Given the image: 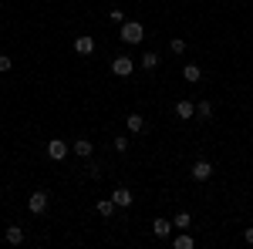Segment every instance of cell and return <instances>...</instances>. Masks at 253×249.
I'll return each mask as SVG.
<instances>
[{"label":"cell","instance_id":"1","mask_svg":"<svg viewBox=\"0 0 253 249\" xmlns=\"http://www.w3.org/2000/svg\"><path fill=\"white\" fill-rule=\"evenodd\" d=\"M118 37L125 40V44H138V40L145 37V27H142L138 20H125V24H122V31H118Z\"/></svg>","mask_w":253,"mask_h":249},{"label":"cell","instance_id":"2","mask_svg":"<svg viewBox=\"0 0 253 249\" xmlns=\"http://www.w3.org/2000/svg\"><path fill=\"white\" fill-rule=\"evenodd\" d=\"M132 71H135V61L128 58V54H118V58L112 61V74L115 77H128Z\"/></svg>","mask_w":253,"mask_h":249},{"label":"cell","instance_id":"3","mask_svg":"<svg viewBox=\"0 0 253 249\" xmlns=\"http://www.w3.org/2000/svg\"><path fill=\"white\" fill-rule=\"evenodd\" d=\"M189 175H193L196 182H210V178H213V165H210L206 158H199V162L193 165V172H189Z\"/></svg>","mask_w":253,"mask_h":249},{"label":"cell","instance_id":"4","mask_svg":"<svg viewBox=\"0 0 253 249\" xmlns=\"http://www.w3.org/2000/svg\"><path fill=\"white\" fill-rule=\"evenodd\" d=\"M112 202H115L118 209H128L135 199H132V189H125V185H118L115 192H112Z\"/></svg>","mask_w":253,"mask_h":249},{"label":"cell","instance_id":"5","mask_svg":"<svg viewBox=\"0 0 253 249\" xmlns=\"http://www.w3.org/2000/svg\"><path fill=\"white\" fill-rule=\"evenodd\" d=\"M27 209L34 212V215H41V212H47V192H34V195L27 199Z\"/></svg>","mask_w":253,"mask_h":249},{"label":"cell","instance_id":"6","mask_svg":"<svg viewBox=\"0 0 253 249\" xmlns=\"http://www.w3.org/2000/svg\"><path fill=\"white\" fill-rule=\"evenodd\" d=\"M68 148H71V145H64L61 138H51V142H47V158H54V162H61V158L68 155Z\"/></svg>","mask_w":253,"mask_h":249},{"label":"cell","instance_id":"7","mask_svg":"<svg viewBox=\"0 0 253 249\" xmlns=\"http://www.w3.org/2000/svg\"><path fill=\"white\" fill-rule=\"evenodd\" d=\"M175 118H182V121H189V118H196V105L189 101V98L175 101Z\"/></svg>","mask_w":253,"mask_h":249},{"label":"cell","instance_id":"8","mask_svg":"<svg viewBox=\"0 0 253 249\" xmlns=\"http://www.w3.org/2000/svg\"><path fill=\"white\" fill-rule=\"evenodd\" d=\"M172 229H175V226H172V219H162V215H159L156 222H152V232H156L159 239H166V236H172Z\"/></svg>","mask_w":253,"mask_h":249},{"label":"cell","instance_id":"9","mask_svg":"<svg viewBox=\"0 0 253 249\" xmlns=\"http://www.w3.org/2000/svg\"><path fill=\"white\" fill-rule=\"evenodd\" d=\"M71 148H75V155H81V158H91V152H95V145H91L88 138H78Z\"/></svg>","mask_w":253,"mask_h":249},{"label":"cell","instance_id":"10","mask_svg":"<svg viewBox=\"0 0 253 249\" xmlns=\"http://www.w3.org/2000/svg\"><path fill=\"white\" fill-rule=\"evenodd\" d=\"M75 51L78 54H95V37H75Z\"/></svg>","mask_w":253,"mask_h":249},{"label":"cell","instance_id":"11","mask_svg":"<svg viewBox=\"0 0 253 249\" xmlns=\"http://www.w3.org/2000/svg\"><path fill=\"white\" fill-rule=\"evenodd\" d=\"M3 239H7L10 246H20V243H24V229H20V226H7V232H3Z\"/></svg>","mask_w":253,"mask_h":249},{"label":"cell","instance_id":"12","mask_svg":"<svg viewBox=\"0 0 253 249\" xmlns=\"http://www.w3.org/2000/svg\"><path fill=\"white\" fill-rule=\"evenodd\" d=\"M182 77H186L189 84H196V81L203 77V68H199V64H186V68H182Z\"/></svg>","mask_w":253,"mask_h":249},{"label":"cell","instance_id":"13","mask_svg":"<svg viewBox=\"0 0 253 249\" xmlns=\"http://www.w3.org/2000/svg\"><path fill=\"white\" fill-rule=\"evenodd\" d=\"M172 246H175V249H193L196 243H193V236H189V232L182 229V232H179V236L172 239Z\"/></svg>","mask_w":253,"mask_h":249},{"label":"cell","instance_id":"14","mask_svg":"<svg viewBox=\"0 0 253 249\" xmlns=\"http://www.w3.org/2000/svg\"><path fill=\"white\" fill-rule=\"evenodd\" d=\"M196 118H199V121H210V118H213V105H210V101H199V105H196Z\"/></svg>","mask_w":253,"mask_h":249},{"label":"cell","instance_id":"15","mask_svg":"<svg viewBox=\"0 0 253 249\" xmlns=\"http://www.w3.org/2000/svg\"><path fill=\"white\" fill-rule=\"evenodd\" d=\"M142 68H145V71H156L159 68V54L156 51H145V54H142Z\"/></svg>","mask_w":253,"mask_h":249},{"label":"cell","instance_id":"16","mask_svg":"<svg viewBox=\"0 0 253 249\" xmlns=\"http://www.w3.org/2000/svg\"><path fill=\"white\" fill-rule=\"evenodd\" d=\"M125 125H128V132H145V118H142V115H128V118H125Z\"/></svg>","mask_w":253,"mask_h":249},{"label":"cell","instance_id":"17","mask_svg":"<svg viewBox=\"0 0 253 249\" xmlns=\"http://www.w3.org/2000/svg\"><path fill=\"white\" fill-rule=\"evenodd\" d=\"M172 226H175V229H189V226H193V215H189V212H175Z\"/></svg>","mask_w":253,"mask_h":249},{"label":"cell","instance_id":"18","mask_svg":"<svg viewBox=\"0 0 253 249\" xmlns=\"http://www.w3.org/2000/svg\"><path fill=\"white\" fill-rule=\"evenodd\" d=\"M95 209H98V215H112V212H115V202H112V199H101Z\"/></svg>","mask_w":253,"mask_h":249},{"label":"cell","instance_id":"19","mask_svg":"<svg viewBox=\"0 0 253 249\" xmlns=\"http://www.w3.org/2000/svg\"><path fill=\"white\" fill-rule=\"evenodd\" d=\"M169 51H172V54H186V40L172 37V40H169Z\"/></svg>","mask_w":253,"mask_h":249},{"label":"cell","instance_id":"20","mask_svg":"<svg viewBox=\"0 0 253 249\" xmlns=\"http://www.w3.org/2000/svg\"><path fill=\"white\" fill-rule=\"evenodd\" d=\"M108 17L115 20V24H125V10H118V7H115V10H108Z\"/></svg>","mask_w":253,"mask_h":249},{"label":"cell","instance_id":"21","mask_svg":"<svg viewBox=\"0 0 253 249\" xmlns=\"http://www.w3.org/2000/svg\"><path fill=\"white\" fill-rule=\"evenodd\" d=\"M7 71H10V58H7V54H0V74H7Z\"/></svg>","mask_w":253,"mask_h":249},{"label":"cell","instance_id":"22","mask_svg":"<svg viewBox=\"0 0 253 249\" xmlns=\"http://www.w3.org/2000/svg\"><path fill=\"white\" fill-rule=\"evenodd\" d=\"M115 148H118V152H125V148H128V138H122V135H118V138H115Z\"/></svg>","mask_w":253,"mask_h":249},{"label":"cell","instance_id":"23","mask_svg":"<svg viewBox=\"0 0 253 249\" xmlns=\"http://www.w3.org/2000/svg\"><path fill=\"white\" fill-rule=\"evenodd\" d=\"M243 239H247V243H250V246H253V226H250V229H247V232H243Z\"/></svg>","mask_w":253,"mask_h":249}]
</instances>
